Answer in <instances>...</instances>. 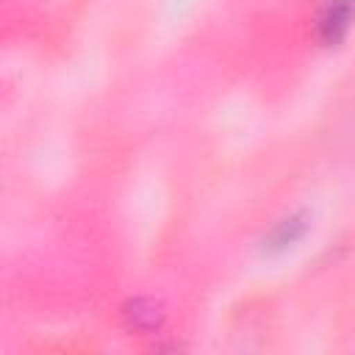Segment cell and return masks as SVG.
Wrapping results in <instances>:
<instances>
[{
    "mask_svg": "<svg viewBox=\"0 0 355 355\" xmlns=\"http://www.w3.org/2000/svg\"><path fill=\"white\" fill-rule=\"evenodd\" d=\"M355 22V0H324L319 11V36L327 44H336L347 36Z\"/></svg>",
    "mask_w": 355,
    "mask_h": 355,
    "instance_id": "6da1fadb",
    "label": "cell"
}]
</instances>
